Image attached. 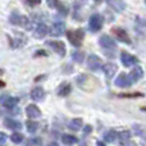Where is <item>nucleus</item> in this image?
<instances>
[{
    "label": "nucleus",
    "instance_id": "72a5a7b5",
    "mask_svg": "<svg viewBox=\"0 0 146 146\" xmlns=\"http://www.w3.org/2000/svg\"><path fill=\"white\" fill-rule=\"evenodd\" d=\"M46 55H48V53L45 50H38L35 53V56H46Z\"/></svg>",
    "mask_w": 146,
    "mask_h": 146
},
{
    "label": "nucleus",
    "instance_id": "4be33fe9",
    "mask_svg": "<svg viewBox=\"0 0 146 146\" xmlns=\"http://www.w3.org/2000/svg\"><path fill=\"white\" fill-rule=\"evenodd\" d=\"M62 142L64 145H74L78 142V139L73 135H63L62 136Z\"/></svg>",
    "mask_w": 146,
    "mask_h": 146
},
{
    "label": "nucleus",
    "instance_id": "39448f33",
    "mask_svg": "<svg viewBox=\"0 0 146 146\" xmlns=\"http://www.w3.org/2000/svg\"><path fill=\"white\" fill-rule=\"evenodd\" d=\"M99 45H100L104 50H115V48H117L115 41L108 35H103L99 38Z\"/></svg>",
    "mask_w": 146,
    "mask_h": 146
},
{
    "label": "nucleus",
    "instance_id": "f3484780",
    "mask_svg": "<svg viewBox=\"0 0 146 146\" xmlns=\"http://www.w3.org/2000/svg\"><path fill=\"white\" fill-rule=\"evenodd\" d=\"M4 126L7 127V128L12 129V131H18V129L22 128V123L18 121H15V119L13 118H9V117H7V118L4 119Z\"/></svg>",
    "mask_w": 146,
    "mask_h": 146
},
{
    "label": "nucleus",
    "instance_id": "20e7f679",
    "mask_svg": "<svg viewBox=\"0 0 146 146\" xmlns=\"http://www.w3.org/2000/svg\"><path fill=\"white\" fill-rule=\"evenodd\" d=\"M103 60H101V58H99L98 55H95V54H91V55L87 56V68L90 69V71L92 72H96V71H100V69H103Z\"/></svg>",
    "mask_w": 146,
    "mask_h": 146
},
{
    "label": "nucleus",
    "instance_id": "7ed1b4c3",
    "mask_svg": "<svg viewBox=\"0 0 146 146\" xmlns=\"http://www.w3.org/2000/svg\"><path fill=\"white\" fill-rule=\"evenodd\" d=\"M9 22L12 23V25H14V26H21V27L27 28V30H30L31 28L30 19H28L27 17H25V15H19L18 13H13V14L10 15Z\"/></svg>",
    "mask_w": 146,
    "mask_h": 146
},
{
    "label": "nucleus",
    "instance_id": "58836bf2",
    "mask_svg": "<svg viewBox=\"0 0 146 146\" xmlns=\"http://www.w3.org/2000/svg\"><path fill=\"white\" fill-rule=\"evenodd\" d=\"M145 4H146V0H145Z\"/></svg>",
    "mask_w": 146,
    "mask_h": 146
},
{
    "label": "nucleus",
    "instance_id": "cd10ccee",
    "mask_svg": "<svg viewBox=\"0 0 146 146\" xmlns=\"http://www.w3.org/2000/svg\"><path fill=\"white\" fill-rule=\"evenodd\" d=\"M23 135L19 133V132H14V133L10 136V140H12V142H14V144H21V142L23 141Z\"/></svg>",
    "mask_w": 146,
    "mask_h": 146
},
{
    "label": "nucleus",
    "instance_id": "7c9ffc66",
    "mask_svg": "<svg viewBox=\"0 0 146 146\" xmlns=\"http://www.w3.org/2000/svg\"><path fill=\"white\" fill-rule=\"evenodd\" d=\"M7 135L4 133V132H0V145H4L5 142H7Z\"/></svg>",
    "mask_w": 146,
    "mask_h": 146
},
{
    "label": "nucleus",
    "instance_id": "473e14b6",
    "mask_svg": "<svg viewBox=\"0 0 146 146\" xmlns=\"http://www.w3.org/2000/svg\"><path fill=\"white\" fill-rule=\"evenodd\" d=\"M91 131H92V127H91L90 124H87V126H85V128H83V135L91 133Z\"/></svg>",
    "mask_w": 146,
    "mask_h": 146
},
{
    "label": "nucleus",
    "instance_id": "4c0bfd02",
    "mask_svg": "<svg viewBox=\"0 0 146 146\" xmlns=\"http://www.w3.org/2000/svg\"><path fill=\"white\" fill-rule=\"evenodd\" d=\"M95 1H96V3H103L104 0H95Z\"/></svg>",
    "mask_w": 146,
    "mask_h": 146
},
{
    "label": "nucleus",
    "instance_id": "393cba45",
    "mask_svg": "<svg viewBox=\"0 0 146 146\" xmlns=\"http://www.w3.org/2000/svg\"><path fill=\"white\" fill-rule=\"evenodd\" d=\"M26 127H27V131L30 133H35L36 131L38 129V124L33 121H27L26 122Z\"/></svg>",
    "mask_w": 146,
    "mask_h": 146
},
{
    "label": "nucleus",
    "instance_id": "5701e85b",
    "mask_svg": "<svg viewBox=\"0 0 146 146\" xmlns=\"http://www.w3.org/2000/svg\"><path fill=\"white\" fill-rule=\"evenodd\" d=\"M117 137L121 140V144L124 145V144H128V140L131 139V132L129 131H121L117 133Z\"/></svg>",
    "mask_w": 146,
    "mask_h": 146
},
{
    "label": "nucleus",
    "instance_id": "a211bd4d",
    "mask_svg": "<svg viewBox=\"0 0 146 146\" xmlns=\"http://www.w3.org/2000/svg\"><path fill=\"white\" fill-rule=\"evenodd\" d=\"M128 76H129V78H131L132 82H137V81H140L142 77H144V71H142V68L140 66H136L131 71V73H129Z\"/></svg>",
    "mask_w": 146,
    "mask_h": 146
},
{
    "label": "nucleus",
    "instance_id": "423d86ee",
    "mask_svg": "<svg viewBox=\"0 0 146 146\" xmlns=\"http://www.w3.org/2000/svg\"><path fill=\"white\" fill-rule=\"evenodd\" d=\"M111 32L115 35L118 41L124 42V44H131V37L128 36L126 30H123V28H121V27H113L111 28Z\"/></svg>",
    "mask_w": 146,
    "mask_h": 146
},
{
    "label": "nucleus",
    "instance_id": "412c9836",
    "mask_svg": "<svg viewBox=\"0 0 146 146\" xmlns=\"http://www.w3.org/2000/svg\"><path fill=\"white\" fill-rule=\"evenodd\" d=\"M108 4L110 5L115 12H122V10L126 8V4H124L123 0H108Z\"/></svg>",
    "mask_w": 146,
    "mask_h": 146
},
{
    "label": "nucleus",
    "instance_id": "e433bc0d",
    "mask_svg": "<svg viewBox=\"0 0 146 146\" xmlns=\"http://www.w3.org/2000/svg\"><path fill=\"white\" fill-rule=\"evenodd\" d=\"M141 110H142V111H146V106H142V108H141Z\"/></svg>",
    "mask_w": 146,
    "mask_h": 146
},
{
    "label": "nucleus",
    "instance_id": "6e6552de",
    "mask_svg": "<svg viewBox=\"0 0 146 146\" xmlns=\"http://www.w3.org/2000/svg\"><path fill=\"white\" fill-rule=\"evenodd\" d=\"M50 32V36H54V37H59V36H63L66 33V25L64 22H55L53 23L51 28L49 30Z\"/></svg>",
    "mask_w": 146,
    "mask_h": 146
},
{
    "label": "nucleus",
    "instance_id": "4468645a",
    "mask_svg": "<svg viewBox=\"0 0 146 146\" xmlns=\"http://www.w3.org/2000/svg\"><path fill=\"white\" fill-rule=\"evenodd\" d=\"M103 71L106 76V80L109 81L114 77V74H115L117 71H118V67H117L114 63H106L103 66Z\"/></svg>",
    "mask_w": 146,
    "mask_h": 146
},
{
    "label": "nucleus",
    "instance_id": "9d476101",
    "mask_svg": "<svg viewBox=\"0 0 146 146\" xmlns=\"http://www.w3.org/2000/svg\"><path fill=\"white\" fill-rule=\"evenodd\" d=\"M121 62L124 67H132V66H136V64L139 63V59H137L136 56H133V55H131V54L123 51L122 55H121Z\"/></svg>",
    "mask_w": 146,
    "mask_h": 146
},
{
    "label": "nucleus",
    "instance_id": "dca6fc26",
    "mask_svg": "<svg viewBox=\"0 0 146 146\" xmlns=\"http://www.w3.org/2000/svg\"><path fill=\"white\" fill-rule=\"evenodd\" d=\"M48 32H49L48 26L44 25V23H38V25L36 26L35 31H33V36H35L36 38H44L48 35Z\"/></svg>",
    "mask_w": 146,
    "mask_h": 146
},
{
    "label": "nucleus",
    "instance_id": "bb28decb",
    "mask_svg": "<svg viewBox=\"0 0 146 146\" xmlns=\"http://www.w3.org/2000/svg\"><path fill=\"white\" fill-rule=\"evenodd\" d=\"M85 4H87V0H74L73 1V8H74V14L80 12V9Z\"/></svg>",
    "mask_w": 146,
    "mask_h": 146
},
{
    "label": "nucleus",
    "instance_id": "ddd939ff",
    "mask_svg": "<svg viewBox=\"0 0 146 146\" xmlns=\"http://www.w3.org/2000/svg\"><path fill=\"white\" fill-rule=\"evenodd\" d=\"M31 99L33 101H42L44 100V96H45V91L41 86H36L31 90V94H30Z\"/></svg>",
    "mask_w": 146,
    "mask_h": 146
},
{
    "label": "nucleus",
    "instance_id": "c9c22d12",
    "mask_svg": "<svg viewBox=\"0 0 146 146\" xmlns=\"http://www.w3.org/2000/svg\"><path fill=\"white\" fill-rule=\"evenodd\" d=\"M5 86V82H3V81H0V87H4Z\"/></svg>",
    "mask_w": 146,
    "mask_h": 146
},
{
    "label": "nucleus",
    "instance_id": "aec40b11",
    "mask_svg": "<svg viewBox=\"0 0 146 146\" xmlns=\"http://www.w3.org/2000/svg\"><path fill=\"white\" fill-rule=\"evenodd\" d=\"M82 127H83V122H82V119H80V118L72 119V121L69 122V124H68V128L71 129V131H73V132L81 131Z\"/></svg>",
    "mask_w": 146,
    "mask_h": 146
},
{
    "label": "nucleus",
    "instance_id": "2f4dec72",
    "mask_svg": "<svg viewBox=\"0 0 146 146\" xmlns=\"http://www.w3.org/2000/svg\"><path fill=\"white\" fill-rule=\"evenodd\" d=\"M27 1L28 5H31V7H33V5H38L41 3V0H26Z\"/></svg>",
    "mask_w": 146,
    "mask_h": 146
},
{
    "label": "nucleus",
    "instance_id": "0eeeda50",
    "mask_svg": "<svg viewBox=\"0 0 146 146\" xmlns=\"http://www.w3.org/2000/svg\"><path fill=\"white\" fill-rule=\"evenodd\" d=\"M46 45H49L59 56H64L67 54L66 50V45H64L63 41H48Z\"/></svg>",
    "mask_w": 146,
    "mask_h": 146
},
{
    "label": "nucleus",
    "instance_id": "c85d7f7f",
    "mask_svg": "<svg viewBox=\"0 0 146 146\" xmlns=\"http://www.w3.org/2000/svg\"><path fill=\"white\" fill-rule=\"evenodd\" d=\"M144 94L142 92H131V94H119L118 98H127V99H133V98H142Z\"/></svg>",
    "mask_w": 146,
    "mask_h": 146
},
{
    "label": "nucleus",
    "instance_id": "c756f323",
    "mask_svg": "<svg viewBox=\"0 0 146 146\" xmlns=\"http://www.w3.org/2000/svg\"><path fill=\"white\" fill-rule=\"evenodd\" d=\"M41 144H42V141L38 137H32V139H30L27 141V145H41Z\"/></svg>",
    "mask_w": 146,
    "mask_h": 146
},
{
    "label": "nucleus",
    "instance_id": "f257e3e1",
    "mask_svg": "<svg viewBox=\"0 0 146 146\" xmlns=\"http://www.w3.org/2000/svg\"><path fill=\"white\" fill-rule=\"evenodd\" d=\"M67 38L68 41L72 44L74 48H80L82 45V41L85 38V31L82 28H78V30H73V31H67Z\"/></svg>",
    "mask_w": 146,
    "mask_h": 146
},
{
    "label": "nucleus",
    "instance_id": "f704fd0d",
    "mask_svg": "<svg viewBox=\"0 0 146 146\" xmlns=\"http://www.w3.org/2000/svg\"><path fill=\"white\" fill-rule=\"evenodd\" d=\"M96 145H100V146H104V145H105V142H101V141H98V142H96Z\"/></svg>",
    "mask_w": 146,
    "mask_h": 146
},
{
    "label": "nucleus",
    "instance_id": "f8f14e48",
    "mask_svg": "<svg viewBox=\"0 0 146 146\" xmlns=\"http://www.w3.org/2000/svg\"><path fill=\"white\" fill-rule=\"evenodd\" d=\"M26 113H27V117L31 119H37V118H41L42 113L41 110L38 109V106L33 105V104H30V105L26 108Z\"/></svg>",
    "mask_w": 146,
    "mask_h": 146
},
{
    "label": "nucleus",
    "instance_id": "9b49d317",
    "mask_svg": "<svg viewBox=\"0 0 146 146\" xmlns=\"http://www.w3.org/2000/svg\"><path fill=\"white\" fill-rule=\"evenodd\" d=\"M46 3H48V5L50 8H53V9H58L60 14H63V15L68 14V8H67L64 4H62L59 0H46Z\"/></svg>",
    "mask_w": 146,
    "mask_h": 146
},
{
    "label": "nucleus",
    "instance_id": "b1692460",
    "mask_svg": "<svg viewBox=\"0 0 146 146\" xmlns=\"http://www.w3.org/2000/svg\"><path fill=\"white\" fill-rule=\"evenodd\" d=\"M117 140V132L114 131V129H109V131H106L105 133H104V141L105 142H114Z\"/></svg>",
    "mask_w": 146,
    "mask_h": 146
},
{
    "label": "nucleus",
    "instance_id": "1a4fd4ad",
    "mask_svg": "<svg viewBox=\"0 0 146 146\" xmlns=\"http://www.w3.org/2000/svg\"><path fill=\"white\" fill-rule=\"evenodd\" d=\"M132 83H133V82L131 81L129 76L126 74V73H121V74L115 78V86H117V87H122V88L131 87Z\"/></svg>",
    "mask_w": 146,
    "mask_h": 146
},
{
    "label": "nucleus",
    "instance_id": "f03ea898",
    "mask_svg": "<svg viewBox=\"0 0 146 146\" xmlns=\"http://www.w3.org/2000/svg\"><path fill=\"white\" fill-rule=\"evenodd\" d=\"M103 23H104V19L101 17V14H98V13L91 14L90 19H88V30L94 33L99 32L101 30V27H103Z\"/></svg>",
    "mask_w": 146,
    "mask_h": 146
},
{
    "label": "nucleus",
    "instance_id": "2eb2a0df",
    "mask_svg": "<svg viewBox=\"0 0 146 146\" xmlns=\"http://www.w3.org/2000/svg\"><path fill=\"white\" fill-rule=\"evenodd\" d=\"M71 91H72V86H71V83H68V82H62L60 85L58 86V88H56V94H58V96H60V98L68 96L69 94H71Z\"/></svg>",
    "mask_w": 146,
    "mask_h": 146
},
{
    "label": "nucleus",
    "instance_id": "a878e982",
    "mask_svg": "<svg viewBox=\"0 0 146 146\" xmlns=\"http://www.w3.org/2000/svg\"><path fill=\"white\" fill-rule=\"evenodd\" d=\"M72 59L74 62H77V63H82L83 59H85V54H83L82 51H80V50L73 51L72 53Z\"/></svg>",
    "mask_w": 146,
    "mask_h": 146
},
{
    "label": "nucleus",
    "instance_id": "6ab92c4d",
    "mask_svg": "<svg viewBox=\"0 0 146 146\" xmlns=\"http://www.w3.org/2000/svg\"><path fill=\"white\" fill-rule=\"evenodd\" d=\"M18 99L17 98H13V96H7L5 99H3L1 103H3V106L7 109H14L18 104Z\"/></svg>",
    "mask_w": 146,
    "mask_h": 146
}]
</instances>
